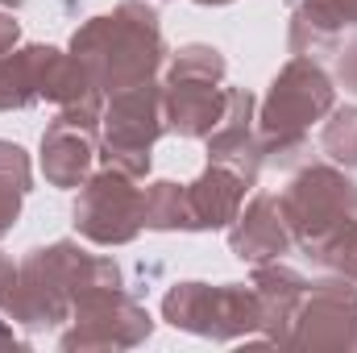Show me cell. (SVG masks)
I'll return each instance as SVG.
<instances>
[{
  "label": "cell",
  "mask_w": 357,
  "mask_h": 353,
  "mask_svg": "<svg viewBox=\"0 0 357 353\" xmlns=\"http://www.w3.org/2000/svg\"><path fill=\"white\" fill-rule=\"evenodd\" d=\"M108 287H121V270L112 266V258L84 254L75 241H54L29 250V258L17 266L13 287H4L0 295V312L25 329H46L71 320L75 299Z\"/></svg>",
  "instance_id": "6da1fadb"
},
{
  "label": "cell",
  "mask_w": 357,
  "mask_h": 353,
  "mask_svg": "<svg viewBox=\"0 0 357 353\" xmlns=\"http://www.w3.org/2000/svg\"><path fill=\"white\" fill-rule=\"evenodd\" d=\"M71 54L84 63L91 84L100 91H121L133 84L154 80V71L162 67V29H158V13L142 0H125L104 17H91L84 29H75L71 38Z\"/></svg>",
  "instance_id": "7a4b0ae2"
},
{
  "label": "cell",
  "mask_w": 357,
  "mask_h": 353,
  "mask_svg": "<svg viewBox=\"0 0 357 353\" xmlns=\"http://www.w3.org/2000/svg\"><path fill=\"white\" fill-rule=\"evenodd\" d=\"M333 112V84L328 75L307 59L295 54L270 84L262 112H258V137H262V163L287 167L312 129V121Z\"/></svg>",
  "instance_id": "3957f363"
},
{
  "label": "cell",
  "mask_w": 357,
  "mask_h": 353,
  "mask_svg": "<svg viewBox=\"0 0 357 353\" xmlns=\"http://www.w3.org/2000/svg\"><path fill=\"white\" fill-rule=\"evenodd\" d=\"M167 133V104L154 80L112 91L100 112V154L108 167L142 179L150 171V150Z\"/></svg>",
  "instance_id": "277c9868"
},
{
  "label": "cell",
  "mask_w": 357,
  "mask_h": 353,
  "mask_svg": "<svg viewBox=\"0 0 357 353\" xmlns=\"http://www.w3.org/2000/svg\"><path fill=\"white\" fill-rule=\"evenodd\" d=\"M162 316L195 337H212V341H237L250 333H262V299L254 287L241 283H178L162 299Z\"/></svg>",
  "instance_id": "5b68a950"
},
{
  "label": "cell",
  "mask_w": 357,
  "mask_h": 353,
  "mask_svg": "<svg viewBox=\"0 0 357 353\" xmlns=\"http://www.w3.org/2000/svg\"><path fill=\"white\" fill-rule=\"evenodd\" d=\"M287 229L299 246L316 250L341 225L357 220V183L337 167H303L278 195Z\"/></svg>",
  "instance_id": "8992f818"
},
{
  "label": "cell",
  "mask_w": 357,
  "mask_h": 353,
  "mask_svg": "<svg viewBox=\"0 0 357 353\" xmlns=\"http://www.w3.org/2000/svg\"><path fill=\"white\" fill-rule=\"evenodd\" d=\"M75 229L96 246H125L133 241L142 225V187L133 175L104 167L100 175H88L75 200Z\"/></svg>",
  "instance_id": "52a82bcc"
},
{
  "label": "cell",
  "mask_w": 357,
  "mask_h": 353,
  "mask_svg": "<svg viewBox=\"0 0 357 353\" xmlns=\"http://www.w3.org/2000/svg\"><path fill=\"white\" fill-rule=\"evenodd\" d=\"M150 316L142 303H133L121 287L91 291L75 299L71 329L63 333V350H133L150 337Z\"/></svg>",
  "instance_id": "ba28073f"
},
{
  "label": "cell",
  "mask_w": 357,
  "mask_h": 353,
  "mask_svg": "<svg viewBox=\"0 0 357 353\" xmlns=\"http://www.w3.org/2000/svg\"><path fill=\"white\" fill-rule=\"evenodd\" d=\"M282 345L357 353V287H349V278L307 287L303 303L291 316Z\"/></svg>",
  "instance_id": "9c48e42d"
},
{
  "label": "cell",
  "mask_w": 357,
  "mask_h": 353,
  "mask_svg": "<svg viewBox=\"0 0 357 353\" xmlns=\"http://www.w3.org/2000/svg\"><path fill=\"white\" fill-rule=\"evenodd\" d=\"M208 158L233 167L241 179H258L262 171V137L254 129V96L241 88H229V104L220 125L208 133Z\"/></svg>",
  "instance_id": "30bf717a"
},
{
  "label": "cell",
  "mask_w": 357,
  "mask_h": 353,
  "mask_svg": "<svg viewBox=\"0 0 357 353\" xmlns=\"http://www.w3.org/2000/svg\"><path fill=\"white\" fill-rule=\"evenodd\" d=\"M291 229L282 216V204L274 195H254L245 212H237L233 229H229V246L241 262L262 266V262H278L291 250Z\"/></svg>",
  "instance_id": "8fae6325"
},
{
  "label": "cell",
  "mask_w": 357,
  "mask_h": 353,
  "mask_svg": "<svg viewBox=\"0 0 357 353\" xmlns=\"http://www.w3.org/2000/svg\"><path fill=\"white\" fill-rule=\"evenodd\" d=\"M96 158V129L71 117H54L42 133V171L54 187H84Z\"/></svg>",
  "instance_id": "7c38bea8"
},
{
  "label": "cell",
  "mask_w": 357,
  "mask_h": 353,
  "mask_svg": "<svg viewBox=\"0 0 357 353\" xmlns=\"http://www.w3.org/2000/svg\"><path fill=\"white\" fill-rule=\"evenodd\" d=\"M162 104H167V129L183 137H208L225 117L229 88H220L216 80H167Z\"/></svg>",
  "instance_id": "4fadbf2b"
},
{
  "label": "cell",
  "mask_w": 357,
  "mask_h": 353,
  "mask_svg": "<svg viewBox=\"0 0 357 353\" xmlns=\"http://www.w3.org/2000/svg\"><path fill=\"white\" fill-rule=\"evenodd\" d=\"M245 187H254L250 179H241L225 163H208V171L187 183V200H191V220L195 229H229L241 212Z\"/></svg>",
  "instance_id": "5bb4252c"
},
{
  "label": "cell",
  "mask_w": 357,
  "mask_h": 353,
  "mask_svg": "<svg viewBox=\"0 0 357 353\" xmlns=\"http://www.w3.org/2000/svg\"><path fill=\"white\" fill-rule=\"evenodd\" d=\"M345 29H357V0H299L291 13V50L316 54Z\"/></svg>",
  "instance_id": "9a60e30c"
},
{
  "label": "cell",
  "mask_w": 357,
  "mask_h": 353,
  "mask_svg": "<svg viewBox=\"0 0 357 353\" xmlns=\"http://www.w3.org/2000/svg\"><path fill=\"white\" fill-rule=\"evenodd\" d=\"M250 287L262 299V316H266L262 320V333H266V341H278L282 345V337L291 329V316L303 303V295H307L312 283H303L295 270H287V266H278V262H262V266H254V283Z\"/></svg>",
  "instance_id": "2e32d148"
},
{
  "label": "cell",
  "mask_w": 357,
  "mask_h": 353,
  "mask_svg": "<svg viewBox=\"0 0 357 353\" xmlns=\"http://www.w3.org/2000/svg\"><path fill=\"white\" fill-rule=\"evenodd\" d=\"M54 54H59L54 46H25V50L0 54V112L29 108L33 100H42Z\"/></svg>",
  "instance_id": "e0dca14e"
},
{
  "label": "cell",
  "mask_w": 357,
  "mask_h": 353,
  "mask_svg": "<svg viewBox=\"0 0 357 353\" xmlns=\"http://www.w3.org/2000/svg\"><path fill=\"white\" fill-rule=\"evenodd\" d=\"M142 225L146 229H158V233H171V229H191L195 233V220H191V200H187V187L178 183H150L142 191Z\"/></svg>",
  "instance_id": "ac0fdd59"
},
{
  "label": "cell",
  "mask_w": 357,
  "mask_h": 353,
  "mask_svg": "<svg viewBox=\"0 0 357 353\" xmlns=\"http://www.w3.org/2000/svg\"><path fill=\"white\" fill-rule=\"evenodd\" d=\"M316 262L328 266L337 278H349V283H357V220H349V225H341L333 237H324L316 250Z\"/></svg>",
  "instance_id": "d6986e66"
},
{
  "label": "cell",
  "mask_w": 357,
  "mask_h": 353,
  "mask_svg": "<svg viewBox=\"0 0 357 353\" xmlns=\"http://www.w3.org/2000/svg\"><path fill=\"white\" fill-rule=\"evenodd\" d=\"M320 146L333 163L357 167V108H337L320 133Z\"/></svg>",
  "instance_id": "ffe728a7"
},
{
  "label": "cell",
  "mask_w": 357,
  "mask_h": 353,
  "mask_svg": "<svg viewBox=\"0 0 357 353\" xmlns=\"http://www.w3.org/2000/svg\"><path fill=\"white\" fill-rule=\"evenodd\" d=\"M167 80H225V59L220 50L212 46H183L175 59H171V71Z\"/></svg>",
  "instance_id": "44dd1931"
},
{
  "label": "cell",
  "mask_w": 357,
  "mask_h": 353,
  "mask_svg": "<svg viewBox=\"0 0 357 353\" xmlns=\"http://www.w3.org/2000/svg\"><path fill=\"white\" fill-rule=\"evenodd\" d=\"M0 179H13L21 191H29V158L13 142H0Z\"/></svg>",
  "instance_id": "7402d4cb"
},
{
  "label": "cell",
  "mask_w": 357,
  "mask_h": 353,
  "mask_svg": "<svg viewBox=\"0 0 357 353\" xmlns=\"http://www.w3.org/2000/svg\"><path fill=\"white\" fill-rule=\"evenodd\" d=\"M21 187L13 183V179H0V237L17 225V212H21Z\"/></svg>",
  "instance_id": "603a6c76"
},
{
  "label": "cell",
  "mask_w": 357,
  "mask_h": 353,
  "mask_svg": "<svg viewBox=\"0 0 357 353\" xmlns=\"http://www.w3.org/2000/svg\"><path fill=\"white\" fill-rule=\"evenodd\" d=\"M337 80H341L349 91H357V38L337 50Z\"/></svg>",
  "instance_id": "cb8c5ba5"
},
{
  "label": "cell",
  "mask_w": 357,
  "mask_h": 353,
  "mask_svg": "<svg viewBox=\"0 0 357 353\" xmlns=\"http://www.w3.org/2000/svg\"><path fill=\"white\" fill-rule=\"evenodd\" d=\"M17 38H21V25L0 8V54H8V50L17 46Z\"/></svg>",
  "instance_id": "d4e9b609"
},
{
  "label": "cell",
  "mask_w": 357,
  "mask_h": 353,
  "mask_svg": "<svg viewBox=\"0 0 357 353\" xmlns=\"http://www.w3.org/2000/svg\"><path fill=\"white\" fill-rule=\"evenodd\" d=\"M13 278H17V266H13V258L0 254V295H4V287H13Z\"/></svg>",
  "instance_id": "484cf974"
},
{
  "label": "cell",
  "mask_w": 357,
  "mask_h": 353,
  "mask_svg": "<svg viewBox=\"0 0 357 353\" xmlns=\"http://www.w3.org/2000/svg\"><path fill=\"white\" fill-rule=\"evenodd\" d=\"M8 345H17V337H13V329H4V320H0V350H8Z\"/></svg>",
  "instance_id": "4316f807"
},
{
  "label": "cell",
  "mask_w": 357,
  "mask_h": 353,
  "mask_svg": "<svg viewBox=\"0 0 357 353\" xmlns=\"http://www.w3.org/2000/svg\"><path fill=\"white\" fill-rule=\"evenodd\" d=\"M195 4H229V0H195Z\"/></svg>",
  "instance_id": "83f0119b"
},
{
  "label": "cell",
  "mask_w": 357,
  "mask_h": 353,
  "mask_svg": "<svg viewBox=\"0 0 357 353\" xmlns=\"http://www.w3.org/2000/svg\"><path fill=\"white\" fill-rule=\"evenodd\" d=\"M0 4H25V0H0Z\"/></svg>",
  "instance_id": "f1b7e54d"
}]
</instances>
